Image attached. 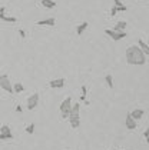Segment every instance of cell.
Here are the masks:
<instances>
[{"instance_id":"5b68a950","label":"cell","mask_w":149,"mask_h":150,"mask_svg":"<svg viewBox=\"0 0 149 150\" xmlns=\"http://www.w3.org/2000/svg\"><path fill=\"white\" fill-rule=\"evenodd\" d=\"M105 33L109 36L112 40H115V42L122 40V39H125L126 36H128L126 30H125V32H116V30H113V29H106V30H105Z\"/></svg>"},{"instance_id":"d4e9b609","label":"cell","mask_w":149,"mask_h":150,"mask_svg":"<svg viewBox=\"0 0 149 150\" xmlns=\"http://www.w3.org/2000/svg\"><path fill=\"white\" fill-rule=\"evenodd\" d=\"M16 112L20 113V112H22V106H17V107H16Z\"/></svg>"},{"instance_id":"8992f818","label":"cell","mask_w":149,"mask_h":150,"mask_svg":"<svg viewBox=\"0 0 149 150\" xmlns=\"http://www.w3.org/2000/svg\"><path fill=\"white\" fill-rule=\"evenodd\" d=\"M39 99H40L39 93H33V94L27 99V109H29V110H34V109L37 107V104H39Z\"/></svg>"},{"instance_id":"7c38bea8","label":"cell","mask_w":149,"mask_h":150,"mask_svg":"<svg viewBox=\"0 0 149 150\" xmlns=\"http://www.w3.org/2000/svg\"><path fill=\"white\" fill-rule=\"evenodd\" d=\"M143 115H145V112H143L142 109H135V110L130 112V116H132L135 120H140V119L143 117Z\"/></svg>"},{"instance_id":"7a4b0ae2","label":"cell","mask_w":149,"mask_h":150,"mask_svg":"<svg viewBox=\"0 0 149 150\" xmlns=\"http://www.w3.org/2000/svg\"><path fill=\"white\" fill-rule=\"evenodd\" d=\"M70 126L73 129H78L80 126V103H75L72 107V113L69 116Z\"/></svg>"},{"instance_id":"4316f807","label":"cell","mask_w":149,"mask_h":150,"mask_svg":"<svg viewBox=\"0 0 149 150\" xmlns=\"http://www.w3.org/2000/svg\"><path fill=\"white\" fill-rule=\"evenodd\" d=\"M148 45H149V42H148Z\"/></svg>"},{"instance_id":"44dd1931","label":"cell","mask_w":149,"mask_h":150,"mask_svg":"<svg viewBox=\"0 0 149 150\" xmlns=\"http://www.w3.org/2000/svg\"><path fill=\"white\" fill-rule=\"evenodd\" d=\"M143 137H145V140H146V143L149 144V126L145 129V132H143Z\"/></svg>"},{"instance_id":"277c9868","label":"cell","mask_w":149,"mask_h":150,"mask_svg":"<svg viewBox=\"0 0 149 150\" xmlns=\"http://www.w3.org/2000/svg\"><path fill=\"white\" fill-rule=\"evenodd\" d=\"M0 87L4 89L7 93H14L13 86H11V81L7 74H0Z\"/></svg>"},{"instance_id":"5bb4252c","label":"cell","mask_w":149,"mask_h":150,"mask_svg":"<svg viewBox=\"0 0 149 150\" xmlns=\"http://www.w3.org/2000/svg\"><path fill=\"white\" fill-rule=\"evenodd\" d=\"M88 26H89V23L88 22H82V23L76 27V35L78 36H82L83 33H85V30L88 29Z\"/></svg>"},{"instance_id":"ffe728a7","label":"cell","mask_w":149,"mask_h":150,"mask_svg":"<svg viewBox=\"0 0 149 150\" xmlns=\"http://www.w3.org/2000/svg\"><path fill=\"white\" fill-rule=\"evenodd\" d=\"M26 133H27V134H33L34 133V123H32V125H29V126L26 127Z\"/></svg>"},{"instance_id":"ba28073f","label":"cell","mask_w":149,"mask_h":150,"mask_svg":"<svg viewBox=\"0 0 149 150\" xmlns=\"http://www.w3.org/2000/svg\"><path fill=\"white\" fill-rule=\"evenodd\" d=\"M0 20L7 22V23H16V22H17L16 17H13V16H6V7H4V6L0 7Z\"/></svg>"},{"instance_id":"603a6c76","label":"cell","mask_w":149,"mask_h":150,"mask_svg":"<svg viewBox=\"0 0 149 150\" xmlns=\"http://www.w3.org/2000/svg\"><path fill=\"white\" fill-rule=\"evenodd\" d=\"M115 6H118V7H122V6H125L123 3H122V0H113Z\"/></svg>"},{"instance_id":"cb8c5ba5","label":"cell","mask_w":149,"mask_h":150,"mask_svg":"<svg viewBox=\"0 0 149 150\" xmlns=\"http://www.w3.org/2000/svg\"><path fill=\"white\" fill-rule=\"evenodd\" d=\"M19 35H20V37H26V32L20 29V30H19Z\"/></svg>"},{"instance_id":"e0dca14e","label":"cell","mask_w":149,"mask_h":150,"mask_svg":"<svg viewBox=\"0 0 149 150\" xmlns=\"http://www.w3.org/2000/svg\"><path fill=\"white\" fill-rule=\"evenodd\" d=\"M105 81H106V84H108V87H109V89H113L115 87L112 74H106V76H105Z\"/></svg>"},{"instance_id":"2e32d148","label":"cell","mask_w":149,"mask_h":150,"mask_svg":"<svg viewBox=\"0 0 149 150\" xmlns=\"http://www.w3.org/2000/svg\"><path fill=\"white\" fill-rule=\"evenodd\" d=\"M126 26H128V23L126 22H118V23L115 24V27H113V30H116V32H125L126 30Z\"/></svg>"},{"instance_id":"ac0fdd59","label":"cell","mask_w":149,"mask_h":150,"mask_svg":"<svg viewBox=\"0 0 149 150\" xmlns=\"http://www.w3.org/2000/svg\"><path fill=\"white\" fill-rule=\"evenodd\" d=\"M13 90H14V93L24 92V86H23L22 83H14V84H13Z\"/></svg>"},{"instance_id":"4fadbf2b","label":"cell","mask_w":149,"mask_h":150,"mask_svg":"<svg viewBox=\"0 0 149 150\" xmlns=\"http://www.w3.org/2000/svg\"><path fill=\"white\" fill-rule=\"evenodd\" d=\"M138 46L142 49V52H143L146 56H149V45L146 42H143L142 39H139V40H138Z\"/></svg>"},{"instance_id":"9a60e30c","label":"cell","mask_w":149,"mask_h":150,"mask_svg":"<svg viewBox=\"0 0 149 150\" xmlns=\"http://www.w3.org/2000/svg\"><path fill=\"white\" fill-rule=\"evenodd\" d=\"M40 3H42V6L46 7V9H55V7H56V1H55V0H42Z\"/></svg>"},{"instance_id":"7402d4cb","label":"cell","mask_w":149,"mask_h":150,"mask_svg":"<svg viewBox=\"0 0 149 150\" xmlns=\"http://www.w3.org/2000/svg\"><path fill=\"white\" fill-rule=\"evenodd\" d=\"M119 12V9H118V6H113L112 9H111V16H115L116 13Z\"/></svg>"},{"instance_id":"9c48e42d","label":"cell","mask_w":149,"mask_h":150,"mask_svg":"<svg viewBox=\"0 0 149 150\" xmlns=\"http://www.w3.org/2000/svg\"><path fill=\"white\" fill-rule=\"evenodd\" d=\"M125 125L129 130H133V129H136V126H138V120H135V119L130 116V113H128V115H126Z\"/></svg>"},{"instance_id":"3957f363","label":"cell","mask_w":149,"mask_h":150,"mask_svg":"<svg viewBox=\"0 0 149 150\" xmlns=\"http://www.w3.org/2000/svg\"><path fill=\"white\" fill-rule=\"evenodd\" d=\"M72 107H73V104H72V99L70 97H66L62 104H60V113H62V117L63 119H69V116L72 113Z\"/></svg>"},{"instance_id":"8fae6325","label":"cell","mask_w":149,"mask_h":150,"mask_svg":"<svg viewBox=\"0 0 149 150\" xmlns=\"http://www.w3.org/2000/svg\"><path fill=\"white\" fill-rule=\"evenodd\" d=\"M49 86L52 89H62L65 87V79H55V80L49 81Z\"/></svg>"},{"instance_id":"d6986e66","label":"cell","mask_w":149,"mask_h":150,"mask_svg":"<svg viewBox=\"0 0 149 150\" xmlns=\"http://www.w3.org/2000/svg\"><path fill=\"white\" fill-rule=\"evenodd\" d=\"M86 96H88V87L83 84V86H82V96H80V102H86Z\"/></svg>"},{"instance_id":"30bf717a","label":"cell","mask_w":149,"mask_h":150,"mask_svg":"<svg viewBox=\"0 0 149 150\" xmlns=\"http://www.w3.org/2000/svg\"><path fill=\"white\" fill-rule=\"evenodd\" d=\"M37 26H49V27H53L56 24V19L55 17H47V19H43V20H39L37 22Z\"/></svg>"},{"instance_id":"484cf974","label":"cell","mask_w":149,"mask_h":150,"mask_svg":"<svg viewBox=\"0 0 149 150\" xmlns=\"http://www.w3.org/2000/svg\"><path fill=\"white\" fill-rule=\"evenodd\" d=\"M112 150H116V149H112Z\"/></svg>"},{"instance_id":"6da1fadb","label":"cell","mask_w":149,"mask_h":150,"mask_svg":"<svg viewBox=\"0 0 149 150\" xmlns=\"http://www.w3.org/2000/svg\"><path fill=\"white\" fill-rule=\"evenodd\" d=\"M126 63L132 66H143L146 63V54L139 46H130L126 49Z\"/></svg>"},{"instance_id":"52a82bcc","label":"cell","mask_w":149,"mask_h":150,"mask_svg":"<svg viewBox=\"0 0 149 150\" xmlns=\"http://www.w3.org/2000/svg\"><path fill=\"white\" fill-rule=\"evenodd\" d=\"M9 139H13V133L7 125H3L0 129V140H9Z\"/></svg>"}]
</instances>
